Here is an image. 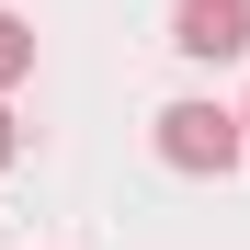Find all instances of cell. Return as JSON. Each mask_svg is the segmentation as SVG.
<instances>
[{"mask_svg":"<svg viewBox=\"0 0 250 250\" xmlns=\"http://www.w3.org/2000/svg\"><path fill=\"white\" fill-rule=\"evenodd\" d=\"M159 159H171L182 182H228L250 159V137H239L228 103H159Z\"/></svg>","mask_w":250,"mask_h":250,"instance_id":"1","label":"cell"},{"mask_svg":"<svg viewBox=\"0 0 250 250\" xmlns=\"http://www.w3.org/2000/svg\"><path fill=\"white\" fill-rule=\"evenodd\" d=\"M171 46L205 57V68H216V57H250V0H182V12H171Z\"/></svg>","mask_w":250,"mask_h":250,"instance_id":"2","label":"cell"},{"mask_svg":"<svg viewBox=\"0 0 250 250\" xmlns=\"http://www.w3.org/2000/svg\"><path fill=\"white\" fill-rule=\"evenodd\" d=\"M23 68H34V23H23V12H0V91H12Z\"/></svg>","mask_w":250,"mask_h":250,"instance_id":"3","label":"cell"},{"mask_svg":"<svg viewBox=\"0 0 250 250\" xmlns=\"http://www.w3.org/2000/svg\"><path fill=\"white\" fill-rule=\"evenodd\" d=\"M12 159H23V125H12V103H0V171H12Z\"/></svg>","mask_w":250,"mask_h":250,"instance_id":"4","label":"cell"},{"mask_svg":"<svg viewBox=\"0 0 250 250\" xmlns=\"http://www.w3.org/2000/svg\"><path fill=\"white\" fill-rule=\"evenodd\" d=\"M239 137H250V103H239Z\"/></svg>","mask_w":250,"mask_h":250,"instance_id":"5","label":"cell"}]
</instances>
